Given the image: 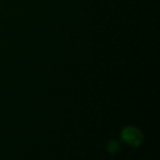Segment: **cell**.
<instances>
[{"label":"cell","instance_id":"1","mask_svg":"<svg viewBox=\"0 0 160 160\" xmlns=\"http://www.w3.org/2000/svg\"><path fill=\"white\" fill-rule=\"evenodd\" d=\"M121 138L130 145L132 146H138L141 144L142 141V134L141 131L135 128V126H126L122 131H121Z\"/></svg>","mask_w":160,"mask_h":160},{"label":"cell","instance_id":"2","mask_svg":"<svg viewBox=\"0 0 160 160\" xmlns=\"http://www.w3.org/2000/svg\"><path fill=\"white\" fill-rule=\"evenodd\" d=\"M118 149H119V142H118L116 140H111V141L108 144V150H109L110 152H115Z\"/></svg>","mask_w":160,"mask_h":160}]
</instances>
